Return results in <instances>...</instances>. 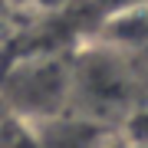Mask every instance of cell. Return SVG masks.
Wrapping results in <instances>:
<instances>
[{"mask_svg":"<svg viewBox=\"0 0 148 148\" xmlns=\"http://www.w3.org/2000/svg\"><path fill=\"white\" fill-rule=\"evenodd\" d=\"M69 109L89 115L95 122L119 128V122H128L132 106V73L112 49H89L76 63H69Z\"/></svg>","mask_w":148,"mask_h":148,"instance_id":"6da1fadb","label":"cell"},{"mask_svg":"<svg viewBox=\"0 0 148 148\" xmlns=\"http://www.w3.org/2000/svg\"><path fill=\"white\" fill-rule=\"evenodd\" d=\"M0 92H3L13 119L23 122H40L59 115V112H69V95H73L69 63L49 53L23 56L3 73Z\"/></svg>","mask_w":148,"mask_h":148,"instance_id":"7a4b0ae2","label":"cell"},{"mask_svg":"<svg viewBox=\"0 0 148 148\" xmlns=\"http://www.w3.org/2000/svg\"><path fill=\"white\" fill-rule=\"evenodd\" d=\"M33 132H36L43 148H112L119 142V128L106 125V122H95L89 115L79 112H59V115L30 122Z\"/></svg>","mask_w":148,"mask_h":148,"instance_id":"3957f363","label":"cell"},{"mask_svg":"<svg viewBox=\"0 0 148 148\" xmlns=\"http://www.w3.org/2000/svg\"><path fill=\"white\" fill-rule=\"evenodd\" d=\"M0 148H43V145H40V138H36L30 122L10 115V122L0 128Z\"/></svg>","mask_w":148,"mask_h":148,"instance_id":"277c9868","label":"cell"},{"mask_svg":"<svg viewBox=\"0 0 148 148\" xmlns=\"http://www.w3.org/2000/svg\"><path fill=\"white\" fill-rule=\"evenodd\" d=\"M36 10H56V7H63V0H30Z\"/></svg>","mask_w":148,"mask_h":148,"instance_id":"5b68a950","label":"cell"}]
</instances>
